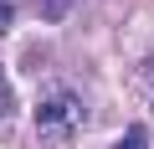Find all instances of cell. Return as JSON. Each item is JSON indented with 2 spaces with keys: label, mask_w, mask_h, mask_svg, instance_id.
Returning <instances> with one entry per match:
<instances>
[{
  "label": "cell",
  "mask_w": 154,
  "mask_h": 149,
  "mask_svg": "<svg viewBox=\"0 0 154 149\" xmlns=\"http://www.w3.org/2000/svg\"><path fill=\"white\" fill-rule=\"evenodd\" d=\"M134 88H139V98L154 108V57H144V62H139V72H134Z\"/></svg>",
  "instance_id": "cell-2"
},
{
  "label": "cell",
  "mask_w": 154,
  "mask_h": 149,
  "mask_svg": "<svg viewBox=\"0 0 154 149\" xmlns=\"http://www.w3.org/2000/svg\"><path fill=\"white\" fill-rule=\"evenodd\" d=\"M82 123H88V108H82V98L67 93V88H51L36 103V134L46 144H57V149H67L77 134H82Z\"/></svg>",
  "instance_id": "cell-1"
},
{
  "label": "cell",
  "mask_w": 154,
  "mask_h": 149,
  "mask_svg": "<svg viewBox=\"0 0 154 149\" xmlns=\"http://www.w3.org/2000/svg\"><path fill=\"white\" fill-rule=\"evenodd\" d=\"M113 149H149V129H144V123H134V129H128Z\"/></svg>",
  "instance_id": "cell-3"
},
{
  "label": "cell",
  "mask_w": 154,
  "mask_h": 149,
  "mask_svg": "<svg viewBox=\"0 0 154 149\" xmlns=\"http://www.w3.org/2000/svg\"><path fill=\"white\" fill-rule=\"evenodd\" d=\"M11 108H16V98H11V82H5V72H0V118H5Z\"/></svg>",
  "instance_id": "cell-4"
},
{
  "label": "cell",
  "mask_w": 154,
  "mask_h": 149,
  "mask_svg": "<svg viewBox=\"0 0 154 149\" xmlns=\"http://www.w3.org/2000/svg\"><path fill=\"white\" fill-rule=\"evenodd\" d=\"M11 21H16V5H11V0H0V31H11Z\"/></svg>",
  "instance_id": "cell-5"
}]
</instances>
